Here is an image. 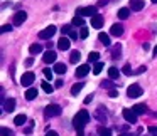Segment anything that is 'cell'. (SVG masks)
Masks as SVG:
<instances>
[{
	"label": "cell",
	"mask_w": 157,
	"mask_h": 136,
	"mask_svg": "<svg viewBox=\"0 0 157 136\" xmlns=\"http://www.w3.org/2000/svg\"><path fill=\"white\" fill-rule=\"evenodd\" d=\"M25 121H27V116H25V114H17V116L14 118V123H15L17 126L25 124Z\"/></svg>",
	"instance_id": "obj_20"
},
{
	"label": "cell",
	"mask_w": 157,
	"mask_h": 136,
	"mask_svg": "<svg viewBox=\"0 0 157 136\" xmlns=\"http://www.w3.org/2000/svg\"><path fill=\"white\" fill-rule=\"evenodd\" d=\"M91 101H93V94H90V96H86V98H85V104H90Z\"/></svg>",
	"instance_id": "obj_42"
},
{
	"label": "cell",
	"mask_w": 157,
	"mask_h": 136,
	"mask_svg": "<svg viewBox=\"0 0 157 136\" xmlns=\"http://www.w3.org/2000/svg\"><path fill=\"white\" fill-rule=\"evenodd\" d=\"M63 84H64V82H63L61 79H59V81H56V88H63Z\"/></svg>",
	"instance_id": "obj_47"
},
{
	"label": "cell",
	"mask_w": 157,
	"mask_h": 136,
	"mask_svg": "<svg viewBox=\"0 0 157 136\" xmlns=\"http://www.w3.org/2000/svg\"><path fill=\"white\" fill-rule=\"evenodd\" d=\"M42 91L48 92V94H51V92L54 91V88H52V86L49 84V82H42Z\"/></svg>",
	"instance_id": "obj_32"
},
{
	"label": "cell",
	"mask_w": 157,
	"mask_h": 136,
	"mask_svg": "<svg viewBox=\"0 0 157 136\" xmlns=\"http://www.w3.org/2000/svg\"><path fill=\"white\" fill-rule=\"evenodd\" d=\"M76 15H81V17H95L96 15V7H93V5H90V7H79L76 9Z\"/></svg>",
	"instance_id": "obj_4"
},
{
	"label": "cell",
	"mask_w": 157,
	"mask_h": 136,
	"mask_svg": "<svg viewBox=\"0 0 157 136\" xmlns=\"http://www.w3.org/2000/svg\"><path fill=\"white\" fill-rule=\"evenodd\" d=\"M149 133L152 136H157V126H149Z\"/></svg>",
	"instance_id": "obj_39"
},
{
	"label": "cell",
	"mask_w": 157,
	"mask_h": 136,
	"mask_svg": "<svg viewBox=\"0 0 157 136\" xmlns=\"http://www.w3.org/2000/svg\"><path fill=\"white\" fill-rule=\"evenodd\" d=\"M86 37H88V29L83 27L81 30H79V39H86Z\"/></svg>",
	"instance_id": "obj_35"
},
{
	"label": "cell",
	"mask_w": 157,
	"mask_h": 136,
	"mask_svg": "<svg viewBox=\"0 0 157 136\" xmlns=\"http://www.w3.org/2000/svg\"><path fill=\"white\" fill-rule=\"evenodd\" d=\"M42 51V45L41 44H32L31 47H29V52H31L32 55H36V54H39V52Z\"/></svg>",
	"instance_id": "obj_23"
},
{
	"label": "cell",
	"mask_w": 157,
	"mask_h": 136,
	"mask_svg": "<svg viewBox=\"0 0 157 136\" xmlns=\"http://www.w3.org/2000/svg\"><path fill=\"white\" fill-rule=\"evenodd\" d=\"M103 109H105V108H101V106H100L98 111H96V118H98L100 123H105L106 121V116H105V113H103Z\"/></svg>",
	"instance_id": "obj_27"
},
{
	"label": "cell",
	"mask_w": 157,
	"mask_h": 136,
	"mask_svg": "<svg viewBox=\"0 0 157 136\" xmlns=\"http://www.w3.org/2000/svg\"><path fill=\"white\" fill-rule=\"evenodd\" d=\"M154 54H155V55H157V45H155V49H154Z\"/></svg>",
	"instance_id": "obj_50"
},
{
	"label": "cell",
	"mask_w": 157,
	"mask_h": 136,
	"mask_svg": "<svg viewBox=\"0 0 157 136\" xmlns=\"http://www.w3.org/2000/svg\"><path fill=\"white\" fill-rule=\"evenodd\" d=\"M71 24L75 25V27H85V19L81 17V15H75L71 20Z\"/></svg>",
	"instance_id": "obj_17"
},
{
	"label": "cell",
	"mask_w": 157,
	"mask_h": 136,
	"mask_svg": "<svg viewBox=\"0 0 157 136\" xmlns=\"http://www.w3.org/2000/svg\"><path fill=\"white\" fill-rule=\"evenodd\" d=\"M118 136H133L132 133H122V134H118Z\"/></svg>",
	"instance_id": "obj_49"
},
{
	"label": "cell",
	"mask_w": 157,
	"mask_h": 136,
	"mask_svg": "<svg viewBox=\"0 0 157 136\" xmlns=\"http://www.w3.org/2000/svg\"><path fill=\"white\" fill-rule=\"evenodd\" d=\"M56 59H58V54L54 51H46V54L42 55V61L46 64H52V62H56Z\"/></svg>",
	"instance_id": "obj_9"
},
{
	"label": "cell",
	"mask_w": 157,
	"mask_h": 136,
	"mask_svg": "<svg viewBox=\"0 0 157 136\" xmlns=\"http://www.w3.org/2000/svg\"><path fill=\"white\" fill-rule=\"evenodd\" d=\"M0 133H2V136H14L12 129H9V128H2V129H0Z\"/></svg>",
	"instance_id": "obj_33"
},
{
	"label": "cell",
	"mask_w": 157,
	"mask_h": 136,
	"mask_svg": "<svg viewBox=\"0 0 157 136\" xmlns=\"http://www.w3.org/2000/svg\"><path fill=\"white\" fill-rule=\"evenodd\" d=\"M61 106H58V104H49L48 108L44 109V116L46 118H56V116H59L61 114Z\"/></svg>",
	"instance_id": "obj_3"
},
{
	"label": "cell",
	"mask_w": 157,
	"mask_h": 136,
	"mask_svg": "<svg viewBox=\"0 0 157 136\" xmlns=\"http://www.w3.org/2000/svg\"><path fill=\"white\" fill-rule=\"evenodd\" d=\"M69 47H71V39L61 37V39L58 41V49H59V51H68Z\"/></svg>",
	"instance_id": "obj_10"
},
{
	"label": "cell",
	"mask_w": 157,
	"mask_h": 136,
	"mask_svg": "<svg viewBox=\"0 0 157 136\" xmlns=\"http://www.w3.org/2000/svg\"><path fill=\"white\" fill-rule=\"evenodd\" d=\"M98 41L101 42L103 45H106V47L110 45V37H108V34H105V32H100L98 34Z\"/></svg>",
	"instance_id": "obj_18"
},
{
	"label": "cell",
	"mask_w": 157,
	"mask_h": 136,
	"mask_svg": "<svg viewBox=\"0 0 157 136\" xmlns=\"http://www.w3.org/2000/svg\"><path fill=\"white\" fill-rule=\"evenodd\" d=\"M108 2H110V0H100V2H98V5H100V7H103V5H106Z\"/></svg>",
	"instance_id": "obj_45"
},
{
	"label": "cell",
	"mask_w": 157,
	"mask_h": 136,
	"mask_svg": "<svg viewBox=\"0 0 157 136\" xmlns=\"http://www.w3.org/2000/svg\"><path fill=\"white\" fill-rule=\"evenodd\" d=\"M10 30H12V25H9V24L2 25V32H4V34H5V32H10Z\"/></svg>",
	"instance_id": "obj_40"
},
{
	"label": "cell",
	"mask_w": 157,
	"mask_h": 136,
	"mask_svg": "<svg viewBox=\"0 0 157 136\" xmlns=\"http://www.w3.org/2000/svg\"><path fill=\"white\" fill-rule=\"evenodd\" d=\"M54 72H58V74H64L66 72V64H63V62H56L54 64Z\"/></svg>",
	"instance_id": "obj_21"
},
{
	"label": "cell",
	"mask_w": 157,
	"mask_h": 136,
	"mask_svg": "<svg viewBox=\"0 0 157 136\" xmlns=\"http://www.w3.org/2000/svg\"><path fill=\"white\" fill-rule=\"evenodd\" d=\"M103 71V62H95V66H93V74H100V72Z\"/></svg>",
	"instance_id": "obj_29"
},
{
	"label": "cell",
	"mask_w": 157,
	"mask_h": 136,
	"mask_svg": "<svg viewBox=\"0 0 157 136\" xmlns=\"http://www.w3.org/2000/svg\"><path fill=\"white\" fill-rule=\"evenodd\" d=\"M88 123H90V113L86 111V109H81V111L75 116V119H73V126L76 128L78 134H83V129H85V126L88 124Z\"/></svg>",
	"instance_id": "obj_1"
},
{
	"label": "cell",
	"mask_w": 157,
	"mask_h": 136,
	"mask_svg": "<svg viewBox=\"0 0 157 136\" xmlns=\"http://www.w3.org/2000/svg\"><path fill=\"white\" fill-rule=\"evenodd\" d=\"M61 32L63 34H69V32H71V25H64V27L61 29Z\"/></svg>",
	"instance_id": "obj_41"
},
{
	"label": "cell",
	"mask_w": 157,
	"mask_h": 136,
	"mask_svg": "<svg viewBox=\"0 0 157 136\" xmlns=\"http://www.w3.org/2000/svg\"><path fill=\"white\" fill-rule=\"evenodd\" d=\"M122 114H123V119H125L128 124H133V123H137V113L133 111V109H123Z\"/></svg>",
	"instance_id": "obj_7"
},
{
	"label": "cell",
	"mask_w": 157,
	"mask_h": 136,
	"mask_svg": "<svg viewBox=\"0 0 157 136\" xmlns=\"http://www.w3.org/2000/svg\"><path fill=\"white\" fill-rule=\"evenodd\" d=\"M152 2H157V0H152Z\"/></svg>",
	"instance_id": "obj_51"
},
{
	"label": "cell",
	"mask_w": 157,
	"mask_h": 136,
	"mask_svg": "<svg viewBox=\"0 0 157 136\" xmlns=\"http://www.w3.org/2000/svg\"><path fill=\"white\" fill-rule=\"evenodd\" d=\"M120 51H122V47H120V45H115V47L112 49V57L113 59H118L120 57Z\"/></svg>",
	"instance_id": "obj_31"
},
{
	"label": "cell",
	"mask_w": 157,
	"mask_h": 136,
	"mask_svg": "<svg viewBox=\"0 0 157 136\" xmlns=\"http://www.w3.org/2000/svg\"><path fill=\"white\" fill-rule=\"evenodd\" d=\"M110 34L115 35V37H120L123 34V25L122 24H113L112 29H110Z\"/></svg>",
	"instance_id": "obj_13"
},
{
	"label": "cell",
	"mask_w": 157,
	"mask_h": 136,
	"mask_svg": "<svg viewBox=\"0 0 157 136\" xmlns=\"http://www.w3.org/2000/svg\"><path fill=\"white\" fill-rule=\"evenodd\" d=\"M79 59H81V54H79L78 51H73L71 55H69V61H71L73 64H76V62H79Z\"/></svg>",
	"instance_id": "obj_26"
},
{
	"label": "cell",
	"mask_w": 157,
	"mask_h": 136,
	"mask_svg": "<svg viewBox=\"0 0 157 136\" xmlns=\"http://www.w3.org/2000/svg\"><path fill=\"white\" fill-rule=\"evenodd\" d=\"M101 88H106V89H112L113 88V82L110 81V79H106V81L101 82Z\"/></svg>",
	"instance_id": "obj_34"
},
{
	"label": "cell",
	"mask_w": 157,
	"mask_h": 136,
	"mask_svg": "<svg viewBox=\"0 0 157 136\" xmlns=\"http://www.w3.org/2000/svg\"><path fill=\"white\" fill-rule=\"evenodd\" d=\"M98 136H112V129L105 128V126H100L98 128Z\"/></svg>",
	"instance_id": "obj_28"
},
{
	"label": "cell",
	"mask_w": 157,
	"mask_h": 136,
	"mask_svg": "<svg viewBox=\"0 0 157 136\" xmlns=\"http://www.w3.org/2000/svg\"><path fill=\"white\" fill-rule=\"evenodd\" d=\"M15 109V99L14 98H9V99H5V102H4V111H7V113H12Z\"/></svg>",
	"instance_id": "obj_14"
},
{
	"label": "cell",
	"mask_w": 157,
	"mask_h": 136,
	"mask_svg": "<svg viewBox=\"0 0 157 136\" xmlns=\"http://www.w3.org/2000/svg\"><path fill=\"white\" fill-rule=\"evenodd\" d=\"M128 15H130V9L123 7V9H120V10H118V17L122 19V20H125V19H128Z\"/></svg>",
	"instance_id": "obj_22"
},
{
	"label": "cell",
	"mask_w": 157,
	"mask_h": 136,
	"mask_svg": "<svg viewBox=\"0 0 157 136\" xmlns=\"http://www.w3.org/2000/svg\"><path fill=\"white\" fill-rule=\"evenodd\" d=\"M123 74H127V76L132 74V67H130V64H125V66H123Z\"/></svg>",
	"instance_id": "obj_36"
},
{
	"label": "cell",
	"mask_w": 157,
	"mask_h": 136,
	"mask_svg": "<svg viewBox=\"0 0 157 136\" xmlns=\"http://www.w3.org/2000/svg\"><path fill=\"white\" fill-rule=\"evenodd\" d=\"M83 86H85V82H76V84L71 88V94H73V96H76V94H78V92L83 89Z\"/></svg>",
	"instance_id": "obj_25"
},
{
	"label": "cell",
	"mask_w": 157,
	"mask_h": 136,
	"mask_svg": "<svg viewBox=\"0 0 157 136\" xmlns=\"http://www.w3.org/2000/svg\"><path fill=\"white\" fill-rule=\"evenodd\" d=\"M132 109L137 113V114H144V113L147 111V104H144V102H140V104H135Z\"/></svg>",
	"instance_id": "obj_19"
},
{
	"label": "cell",
	"mask_w": 157,
	"mask_h": 136,
	"mask_svg": "<svg viewBox=\"0 0 157 136\" xmlns=\"http://www.w3.org/2000/svg\"><path fill=\"white\" fill-rule=\"evenodd\" d=\"M69 39H71V41H76V39H78L79 37V34H76V30H73V29H71V32H69Z\"/></svg>",
	"instance_id": "obj_37"
},
{
	"label": "cell",
	"mask_w": 157,
	"mask_h": 136,
	"mask_svg": "<svg viewBox=\"0 0 157 136\" xmlns=\"http://www.w3.org/2000/svg\"><path fill=\"white\" fill-rule=\"evenodd\" d=\"M25 19H27V14H25L24 10H21V12H15V15H14V25H22L25 22Z\"/></svg>",
	"instance_id": "obj_8"
},
{
	"label": "cell",
	"mask_w": 157,
	"mask_h": 136,
	"mask_svg": "<svg viewBox=\"0 0 157 136\" xmlns=\"http://www.w3.org/2000/svg\"><path fill=\"white\" fill-rule=\"evenodd\" d=\"M34 81H36V74H34V72H31V71L24 72V74H22V77H21V84L25 86V88H29V86H31Z\"/></svg>",
	"instance_id": "obj_6"
},
{
	"label": "cell",
	"mask_w": 157,
	"mask_h": 136,
	"mask_svg": "<svg viewBox=\"0 0 157 136\" xmlns=\"http://www.w3.org/2000/svg\"><path fill=\"white\" fill-rule=\"evenodd\" d=\"M118 76H120V71L117 67H110L108 69V77L110 79H118Z\"/></svg>",
	"instance_id": "obj_24"
},
{
	"label": "cell",
	"mask_w": 157,
	"mask_h": 136,
	"mask_svg": "<svg viewBox=\"0 0 157 136\" xmlns=\"http://www.w3.org/2000/svg\"><path fill=\"white\" fill-rule=\"evenodd\" d=\"M108 96H110V98H117V96H118V92H117V91H113V89H110Z\"/></svg>",
	"instance_id": "obj_43"
},
{
	"label": "cell",
	"mask_w": 157,
	"mask_h": 136,
	"mask_svg": "<svg viewBox=\"0 0 157 136\" xmlns=\"http://www.w3.org/2000/svg\"><path fill=\"white\" fill-rule=\"evenodd\" d=\"M144 9V0H130V10H142Z\"/></svg>",
	"instance_id": "obj_15"
},
{
	"label": "cell",
	"mask_w": 157,
	"mask_h": 136,
	"mask_svg": "<svg viewBox=\"0 0 157 136\" xmlns=\"http://www.w3.org/2000/svg\"><path fill=\"white\" fill-rule=\"evenodd\" d=\"M144 94V91H142V88H140V84H130L128 88H127V96L128 98H132V99H135V98H140V96Z\"/></svg>",
	"instance_id": "obj_2"
},
{
	"label": "cell",
	"mask_w": 157,
	"mask_h": 136,
	"mask_svg": "<svg viewBox=\"0 0 157 136\" xmlns=\"http://www.w3.org/2000/svg\"><path fill=\"white\" fill-rule=\"evenodd\" d=\"M98 59H100V54L98 52H90V55H88V62H98Z\"/></svg>",
	"instance_id": "obj_30"
},
{
	"label": "cell",
	"mask_w": 157,
	"mask_h": 136,
	"mask_svg": "<svg viewBox=\"0 0 157 136\" xmlns=\"http://www.w3.org/2000/svg\"><path fill=\"white\" fill-rule=\"evenodd\" d=\"M25 99H27V101H32V99H36L37 98V89L36 88H29L27 91H25Z\"/></svg>",
	"instance_id": "obj_16"
},
{
	"label": "cell",
	"mask_w": 157,
	"mask_h": 136,
	"mask_svg": "<svg viewBox=\"0 0 157 136\" xmlns=\"http://www.w3.org/2000/svg\"><path fill=\"white\" fill-rule=\"evenodd\" d=\"M90 72V64H81V66H78L76 67V77H85L86 74Z\"/></svg>",
	"instance_id": "obj_11"
},
{
	"label": "cell",
	"mask_w": 157,
	"mask_h": 136,
	"mask_svg": "<svg viewBox=\"0 0 157 136\" xmlns=\"http://www.w3.org/2000/svg\"><path fill=\"white\" fill-rule=\"evenodd\" d=\"M46 136H59V134L56 131H48V133H46Z\"/></svg>",
	"instance_id": "obj_46"
},
{
	"label": "cell",
	"mask_w": 157,
	"mask_h": 136,
	"mask_svg": "<svg viewBox=\"0 0 157 136\" xmlns=\"http://www.w3.org/2000/svg\"><path fill=\"white\" fill-rule=\"evenodd\" d=\"M25 66H32V57H29L27 61H25Z\"/></svg>",
	"instance_id": "obj_48"
},
{
	"label": "cell",
	"mask_w": 157,
	"mask_h": 136,
	"mask_svg": "<svg viewBox=\"0 0 157 136\" xmlns=\"http://www.w3.org/2000/svg\"><path fill=\"white\" fill-rule=\"evenodd\" d=\"M54 34H56V27L54 25H49V27H46L44 30L39 32V39H41V41H49Z\"/></svg>",
	"instance_id": "obj_5"
},
{
	"label": "cell",
	"mask_w": 157,
	"mask_h": 136,
	"mask_svg": "<svg viewBox=\"0 0 157 136\" xmlns=\"http://www.w3.org/2000/svg\"><path fill=\"white\" fill-rule=\"evenodd\" d=\"M142 72H145V66H142V67H139L135 71V74H142Z\"/></svg>",
	"instance_id": "obj_44"
},
{
	"label": "cell",
	"mask_w": 157,
	"mask_h": 136,
	"mask_svg": "<svg viewBox=\"0 0 157 136\" xmlns=\"http://www.w3.org/2000/svg\"><path fill=\"white\" fill-rule=\"evenodd\" d=\"M44 76H46V79L51 81V79H52V71H51V69H44Z\"/></svg>",
	"instance_id": "obj_38"
},
{
	"label": "cell",
	"mask_w": 157,
	"mask_h": 136,
	"mask_svg": "<svg viewBox=\"0 0 157 136\" xmlns=\"http://www.w3.org/2000/svg\"><path fill=\"white\" fill-rule=\"evenodd\" d=\"M90 22H91V27L93 29H101L103 27V15L96 14L95 17H91V20H90Z\"/></svg>",
	"instance_id": "obj_12"
}]
</instances>
